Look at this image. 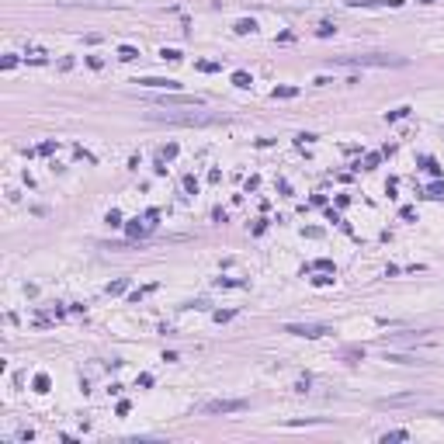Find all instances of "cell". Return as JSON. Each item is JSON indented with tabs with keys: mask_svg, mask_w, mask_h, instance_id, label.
<instances>
[{
	"mask_svg": "<svg viewBox=\"0 0 444 444\" xmlns=\"http://www.w3.org/2000/svg\"><path fill=\"white\" fill-rule=\"evenodd\" d=\"M150 122H163V125H181V129H201V125H222V115H209V111H146Z\"/></svg>",
	"mask_w": 444,
	"mask_h": 444,
	"instance_id": "obj_1",
	"label": "cell"
},
{
	"mask_svg": "<svg viewBox=\"0 0 444 444\" xmlns=\"http://www.w3.org/2000/svg\"><path fill=\"white\" fill-rule=\"evenodd\" d=\"M333 66H406L403 56H386V52H368V56H330Z\"/></svg>",
	"mask_w": 444,
	"mask_h": 444,
	"instance_id": "obj_2",
	"label": "cell"
},
{
	"mask_svg": "<svg viewBox=\"0 0 444 444\" xmlns=\"http://www.w3.org/2000/svg\"><path fill=\"white\" fill-rule=\"evenodd\" d=\"M160 108H205V97L201 94H177V91H163L156 97Z\"/></svg>",
	"mask_w": 444,
	"mask_h": 444,
	"instance_id": "obj_3",
	"label": "cell"
},
{
	"mask_svg": "<svg viewBox=\"0 0 444 444\" xmlns=\"http://www.w3.org/2000/svg\"><path fill=\"white\" fill-rule=\"evenodd\" d=\"M247 409V399H212L205 403V413L209 417H219V413H243Z\"/></svg>",
	"mask_w": 444,
	"mask_h": 444,
	"instance_id": "obj_4",
	"label": "cell"
},
{
	"mask_svg": "<svg viewBox=\"0 0 444 444\" xmlns=\"http://www.w3.org/2000/svg\"><path fill=\"white\" fill-rule=\"evenodd\" d=\"M285 333H295V337H327L330 327L327 323H288Z\"/></svg>",
	"mask_w": 444,
	"mask_h": 444,
	"instance_id": "obj_5",
	"label": "cell"
},
{
	"mask_svg": "<svg viewBox=\"0 0 444 444\" xmlns=\"http://www.w3.org/2000/svg\"><path fill=\"white\" fill-rule=\"evenodd\" d=\"M424 403V396H417V392H409V396H389V399H378V409H399V406H420Z\"/></svg>",
	"mask_w": 444,
	"mask_h": 444,
	"instance_id": "obj_6",
	"label": "cell"
},
{
	"mask_svg": "<svg viewBox=\"0 0 444 444\" xmlns=\"http://www.w3.org/2000/svg\"><path fill=\"white\" fill-rule=\"evenodd\" d=\"M135 83H139V87H150V91H177V87H181V83L170 80V77H139Z\"/></svg>",
	"mask_w": 444,
	"mask_h": 444,
	"instance_id": "obj_7",
	"label": "cell"
},
{
	"mask_svg": "<svg viewBox=\"0 0 444 444\" xmlns=\"http://www.w3.org/2000/svg\"><path fill=\"white\" fill-rule=\"evenodd\" d=\"M386 361H392V365H427L417 354H392V350H386Z\"/></svg>",
	"mask_w": 444,
	"mask_h": 444,
	"instance_id": "obj_8",
	"label": "cell"
},
{
	"mask_svg": "<svg viewBox=\"0 0 444 444\" xmlns=\"http://www.w3.org/2000/svg\"><path fill=\"white\" fill-rule=\"evenodd\" d=\"M118 59H122V63H132V59H139V49H135V45H122V49H118Z\"/></svg>",
	"mask_w": 444,
	"mask_h": 444,
	"instance_id": "obj_9",
	"label": "cell"
},
{
	"mask_svg": "<svg viewBox=\"0 0 444 444\" xmlns=\"http://www.w3.org/2000/svg\"><path fill=\"white\" fill-rule=\"evenodd\" d=\"M347 7H378V4H389V0H344Z\"/></svg>",
	"mask_w": 444,
	"mask_h": 444,
	"instance_id": "obj_10",
	"label": "cell"
},
{
	"mask_svg": "<svg viewBox=\"0 0 444 444\" xmlns=\"http://www.w3.org/2000/svg\"><path fill=\"white\" fill-rule=\"evenodd\" d=\"M409 434L406 430H389V434H382V444H389V441H406Z\"/></svg>",
	"mask_w": 444,
	"mask_h": 444,
	"instance_id": "obj_11",
	"label": "cell"
},
{
	"mask_svg": "<svg viewBox=\"0 0 444 444\" xmlns=\"http://www.w3.org/2000/svg\"><path fill=\"white\" fill-rule=\"evenodd\" d=\"M125 288H129V278H118L115 285H108V295H122Z\"/></svg>",
	"mask_w": 444,
	"mask_h": 444,
	"instance_id": "obj_12",
	"label": "cell"
},
{
	"mask_svg": "<svg viewBox=\"0 0 444 444\" xmlns=\"http://www.w3.org/2000/svg\"><path fill=\"white\" fill-rule=\"evenodd\" d=\"M232 83H236V87H250L253 80H250V73H243V70H240V73H232Z\"/></svg>",
	"mask_w": 444,
	"mask_h": 444,
	"instance_id": "obj_13",
	"label": "cell"
},
{
	"mask_svg": "<svg viewBox=\"0 0 444 444\" xmlns=\"http://www.w3.org/2000/svg\"><path fill=\"white\" fill-rule=\"evenodd\" d=\"M160 59H167V63H181V52H177V49H163V52H160Z\"/></svg>",
	"mask_w": 444,
	"mask_h": 444,
	"instance_id": "obj_14",
	"label": "cell"
},
{
	"mask_svg": "<svg viewBox=\"0 0 444 444\" xmlns=\"http://www.w3.org/2000/svg\"><path fill=\"white\" fill-rule=\"evenodd\" d=\"M333 32H337V28H333V24H330V21H323V24H319V32H316V35H319V39H330V35H333Z\"/></svg>",
	"mask_w": 444,
	"mask_h": 444,
	"instance_id": "obj_15",
	"label": "cell"
},
{
	"mask_svg": "<svg viewBox=\"0 0 444 444\" xmlns=\"http://www.w3.org/2000/svg\"><path fill=\"white\" fill-rule=\"evenodd\" d=\"M299 91L295 87H274V97H295Z\"/></svg>",
	"mask_w": 444,
	"mask_h": 444,
	"instance_id": "obj_16",
	"label": "cell"
},
{
	"mask_svg": "<svg viewBox=\"0 0 444 444\" xmlns=\"http://www.w3.org/2000/svg\"><path fill=\"white\" fill-rule=\"evenodd\" d=\"M253 28H257L253 21H236V32H240V35H247V32H253Z\"/></svg>",
	"mask_w": 444,
	"mask_h": 444,
	"instance_id": "obj_17",
	"label": "cell"
},
{
	"mask_svg": "<svg viewBox=\"0 0 444 444\" xmlns=\"http://www.w3.org/2000/svg\"><path fill=\"white\" fill-rule=\"evenodd\" d=\"M170 156H177V146H174V142H170V146H163V150H160V160H170Z\"/></svg>",
	"mask_w": 444,
	"mask_h": 444,
	"instance_id": "obj_18",
	"label": "cell"
},
{
	"mask_svg": "<svg viewBox=\"0 0 444 444\" xmlns=\"http://www.w3.org/2000/svg\"><path fill=\"white\" fill-rule=\"evenodd\" d=\"M424 167H427V170H430V174H434V177L441 174V167H437V163H434V160H430V156H424Z\"/></svg>",
	"mask_w": 444,
	"mask_h": 444,
	"instance_id": "obj_19",
	"label": "cell"
},
{
	"mask_svg": "<svg viewBox=\"0 0 444 444\" xmlns=\"http://www.w3.org/2000/svg\"><path fill=\"white\" fill-rule=\"evenodd\" d=\"M378 160H382L378 153H368V156H365V167H368V170H371V167H378Z\"/></svg>",
	"mask_w": 444,
	"mask_h": 444,
	"instance_id": "obj_20",
	"label": "cell"
},
{
	"mask_svg": "<svg viewBox=\"0 0 444 444\" xmlns=\"http://www.w3.org/2000/svg\"><path fill=\"white\" fill-rule=\"evenodd\" d=\"M35 389L45 392V389H49V375H39V378H35Z\"/></svg>",
	"mask_w": 444,
	"mask_h": 444,
	"instance_id": "obj_21",
	"label": "cell"
},
{
	"mask_svg": "<svg viewBox=\"0 0 444 444\" xmlns=\"http://www.w3.org/2000/svg\"><path fill=\"white\" fill-rule=\"evenodd\" d=\"M427 198H444V184H434V188L427 191Z\"/></svg>",
	"mask_w": 444,
	"mask_h": 444,
	"instance_id": "obj_22",
	"label": "cell"
},
{
	"mask_svg": "<svg viewBox=\"0 0 444 444\" xmlns=\"http://www.w3.org/2000/svg\"><path fill=\"white\" fill-rule=\"evenodd\" d=\"M198 70H205V73H215V70H219V63H198Z\"/></svg>",
	"mask_w": 444,
	"mask_h": 444,
	"instance_id": "obj_23",
	"label": "cell"
},
{
	"mask_svg": "<svg viewBox=\"0 0 444 444\" xmlns=\"http://www.w3.org/2000/svg\"><path fill=\"white\" fill-rule=\"evenodd\" d=\"M18 66V56H4V70H14Z\"/></svg>",
	"mask_w": 444,
	"mask_h": 444,
	"instance_id": "obj_24",
	"label": "cell"
},
{
	"mask_svg": "<svg viewBox=\"0 0 444 444\" xmlns=\"http://www.w3.org/2000/svg\"><path fill=\"white\" fill-rule=\"evenodd\" d=\"M108 226H122V215H118V212H108Z\"/></svg>",
	"mask_w": 444,
	"mask_h": 444,
	"instance_id": "obj_25",
	"label": "cell"
},
{
	"mask_svg": "<svg viewBox=\"0 0 444 444\" xmlns=\"http://www.w3.org/2000/svg\"><path fill=\"white\" fill-rule=\"evenodd\" d=\"M420 4H430V0H420Z\"/></svg>",
	"mask_w": 444,
	"mask_h": 444,
	"instance_id": "obj_26",
	"label": "cell"
}]
</instances>
